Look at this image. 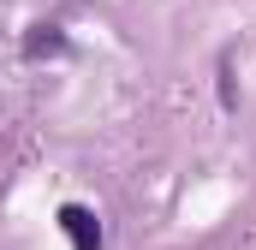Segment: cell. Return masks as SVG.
<instances>
[{"instance_id":"7a4b0ae2","label":"cell","mask_w":256,"mask_h":250,"mask_svg":"<svg viewBox=\"0 0 256 250\" xmlns=\"http://www.w3.org/2000/svg\"><path fill=\"white\" fill-rule=\"evenodd\" d=\"M42 54H66V36L54 24H36V30L24 36V60H42Z\"/></svg>"},{"instance_id":"6da1fadb","label":"cell","mask_w":256,"mask_h":250,"mask_svg":"<svg viewBox=\"0 0 256 250\" xmlns=\"http://www.w3.org/2000/svg\"><path fill=\"white\" fill-rule=\"evenodd\" d=\"M60 226L72 250H102V220H96V208H84V202H66L60 208Z\"/></svg>"}]
</instances>
